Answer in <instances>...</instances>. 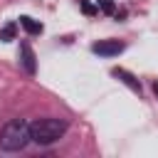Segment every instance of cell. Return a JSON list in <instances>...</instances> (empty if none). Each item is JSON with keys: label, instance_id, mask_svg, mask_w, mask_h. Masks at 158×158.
I'll list each match as a JSON object with an SVG mask.
<instances>
[{"label": "cell", "instance_id": "obj_1", "mask_svg": "<svg viewBox=\"0 0 158 158\" xmlns=\"http://www.w3.org/2000/svg\"><path fill=\"white\" fill-rule=\"evenodd\" d=\"M30 141H32L30 123L25 118H10L0 131V151H5V153H17Z\"/></svg>", "mask_w": 158, "mask_h": 158}, {"label": "cell", "instance_id": "obj_2", "mask_svg": "<svg viewBox=\"0 0 158 158\" xmlns=\"http://www.w3.org/2000/svg\"><path fill=\"white\" fill-rule=\"evenodd\" d=\"M64 133H67V121L64 118L44 116V118H37V121L30 123V136H32V143H37V146H52Z\"/></svg>", "mask_w": 158, "mask_h": 158}, {"label": "cell", "instance_id": "obj_3", "mask_svg": "<svg viewBox=\"0 0 158 158\" xmlns=\"http://www.w3.org/2000/svg\"><path fill=\"white\" fill-rule=\"evenodd\" d=\"M17 59H20V67L25 69V74H30V77L37 74V54H35V49H32V44H30L27 40L20 42V54H17Z\"/></svg>", "mask_w": 158, "mask_h": 158}, {"label": "cell", "instance_id": "obj_4", "mask_svg": "<svg viewBox=\"0 0 158 158\" xmlns=\"http://www.w3.org/2000/svg\"><path fill=\"white\" fill-rule=\"evenodd\" d=\"M123 49H126V44L121 40H99V42L91 44V52L99 54V57H116Z\"/></svg>", "mask_w": 158, "mask_h": 158}, {"label": "cell", "instance_id": "obj_5", "mask_svg": "<svg viewBox=\"0 0 158 158\" xmlns=\"http://www.w3.org/2000/svg\"><path fill=\"white\" fill-rule=\"evenodd\" d=\"M111 77H116L121 84H126L133 94H141V81H138L131 72H126V69H121V67H114V69H111Z\"/></svg>", "mask_w": 158, "mask_h": 158}, {"label": "cell", "instance_id": "obj_6", "mask_svg": "<svg viewBox=\"0 0 158 158\" xmlns=\"http://www.w3.org/2000/svg\"><path fill=\"white\" fill-rule=\"evenodd\" d=\"M20 27H25V32L27 35H42V22H37V20H32L30 15H20Z\"/></svg>", "mask_w": 158, "mask_h": 158}, {"label": "cell", "instance_id": "obj_7", "mask_svg": "<svg viewBox=\"0 0 158 158\" xmlns=\"http://www.w3.org/2000/svg\"><path fill=\"white\" fill-rule=\"evenodd\" d=\"M17 35V22H7L5 27H0V42H12Z\"/></svg>", "mask_w": 158, "mask_h": 158}, {"label": "cell", "instance_id": "obj_8", "mask_svg": "<svg viewBox=\"0 0 158 158\" xmlns=\"http://www.w3.org/2000/svg\"><path fill=\"white\" fill-rule=\"evenodd\" d=\"M99 10H101L104 15H116V5H114L111 0H99Z\"/></svg>", "mask_w": 158, "mask_h": 158}, {"label": "cell", "instance_id": "obj_9", "mask_svg": "<svg viewBox=\"0 0 158 158\" xmlns=\"http://www.w3.org/2000/svg\"><path fill=\"white\" fill-rule=\"evenodd\" d=\"M96 10H99V7H94L89 0H81V12H84V15H94Z\"/></svg>", "mask_w": 158, "mask_h": 158}, {"label": "cell", "instance_id": "obj_10", "mask_svg": "<svg viewBox=\"0 0 158 158\" xmlns=\"http://www.w3.org/2000/svg\"><path fill=\"white\" fill-rule=\"evenodd\" d=\"M151 89H153V94H156V99H158V79H156V81L151 84Z\"/></svg>", "mask_w": 158, "mask_h": 158}]
</instances>
